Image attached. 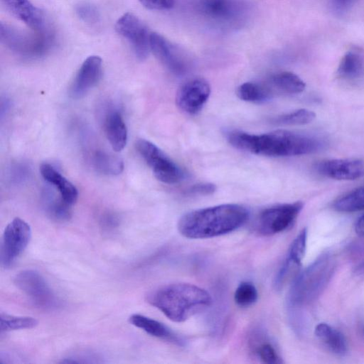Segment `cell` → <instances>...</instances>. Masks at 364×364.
Returning a JSON list of instances; mask_svg holds the SVG:
<instances>
[{
    "instance_id": "1",
    "label": "cell",
    "mask_w": 364,
    "mask_h": 364,
    "mask_svg": "<svg viewBox=\"0 0 364 364\" xmlns=\"http://www.w3.org/2000/svg\"><path fill=\"white\" fill-rule=\"evenodd\" d=\"M226 138L237 149L274 157L309 154L323 146V141L316 136L288 130H276L263 134L232 130L226 133Z\"/></svg>"
},
{
    "instance_id": "2",
    "label": "cell",
    "mask_w": 364,
    "mask_h": 364,
    "mask_svg": "<svg viewBox=\"0 0 364 364\" xmlns=\"http://www.w3.org/2000/svg\"><path fill=\"white\" fill-rule=\"evenodd\" d=\"M248 210L238 204H222L190 211L181 217L177 228L189 239L223 235L242 226L249 218Z\"/></svg>"
},
{
    "instance_id": "3",
    "label": "cell",
    "mask_w": 364,
    "mask_h": 364,
    "mask_svg": "<svg viewBox=\"0 0 364 364\" xmlns=\"http://www.w3.org/2000/svg\"><path fill=\"white\" fill-rule=\"evenodd\" d=\"M146 301L171 321L181 323L209 307L212 298L201 287L178 282L164 285L149 291Z\"/></svg>"
},
{
    "instance_id": "4",
    "label": "cell",
    "mask_w": 364,
    "mask_h": 364,
    "mask_svg": "<svg viewBox=\"0 0 364 364\" xmlns=\"http://www.w3.org/2000/svg\"><path fill=\"white\" fill-rule=\"evenodd\" d=\"M334 269L331 254L319 256L294 279L289 296L290 304L301 306L316 299L328 284Z\"/></svg>"
},
{
    "instance_id": "5",
    "label": "cell",
    "mask_w": 364,
    "mask_h": 364,
    "mask_svg": "<svg viewBox=\"0 0 364 364\" xmlns=\"http://www.w3.org/2000/svg\"><path fill=\"white\" fill-rule=\"evenodd\" d=\"M1 43L12 52L26 58L40 57L47 53L53 43V35L44 31H22L6 23H0Z\"/></svg>"
},
{
    "instance_id": "6",
    "label": "cell",
    "mask_w": 364,
    "mask_h": 364,
    "mask_svg": "<svg viewBox=\"0 0 364 364\" xmlns=\"http://www.w3.org/2000/svg\"><path fill=\"white\" fill-rule=\"evenodd\" d=\"M136 148L159 181L175 184L183 180V171L156 145L146 139H139Z\"/></svg>"
},
{
    "instance_id": "7",
    "label": "cell",
    "mask_w": 364,
    "mask_h": 364,
    "mask_svg": "<svg viewBox=\"0 0 364 364\" xmlns=\"http://www.w3.org/2000/svg\"><path fill=\"white\" fill-rule=\"evenodd\" d=\"M301 201L276 205L263 210L257 217L255 228L262 235H272L289 228L303 208Z\"/></svg>"
},
{
    "instance_id": "8",
    "label": "cell",
    "mask_w": 364,
    "mask_h": 364,
    "mask_svg": "<svg viewBox=\"0 0 364 364\" xmlns=\"http://www.w3.org/2000/svg\"><path fill=\"white\" fill-rule=\"evenodd\" d=\"M31 237V227L23 220L16 218L8 224L1 242L0 261L3 267L13 265L28 246Z\"/></svg>"
},
{
    "instance_id": "9",
    "label": "cell",
    "mask_w": 364,
    "mask_h": 364,
    "mask_svg": "<svg viewBox=\"0 0 364 364\" xmlns=\"http://www.w3.org/2000/svg\"><path fill=\"white\" fill-rule=\"evenodd\" d=\"M115 30L129 42L139 60H144L148 57L151 33L137 16L129 12L124 14L117 21Z\"/></svg>"
},
{
    "instance_id": "10",
    "label": "cell",
    "mask_w": 364,
    "mask_h": 364,
    "mask_svg": "<svg viewBox=\"0 0 364 364\" xmlns=\"http://www.w3.org/2000/svg\"><path fill=\"white\" fill-rule=\"evenodd\" d=\"M14 283L40 308L52 309L58 304L52 289L41 274L36 270L21 271L14 277Z\"/></svg>"
},
{
    "instance_id": "11",
    "label": "cell",
    "mask_w": 364,
    "mask_h": 364,
    "mask_svg": "<svg viewBox=\"0 0 364 364\" xmlns=\"http://www.w3.org/2000/svg\"><path fill=\"white\" fill-rule=\"evenodd\" d=\"M196 9L211 22L232 25L242 20L247 7L242 0H196Z\"/></svg>"
},
{
    "instance_id": "12",
    "label": "cell",
    "mask_w": 364,
    "mask_h": 364,
    "mask_svg": "<svg viewBox=\"0 0 364 364\" xmlns=\"http://www.w3.org/2000/svg\"><path fill=\"white\" fill-rule=\"evenodd\" d=\"M210 95V86L201 77H195L184 82L178 90L176 103L181 110L188 114L198 113Z\"/></svg>"
},
{
    "instance_id": "13",
    "label": "cell",
    "mask_w": 364,
    "mask_h": 364,
    "mask_svg": "<svg viewBox=\"0 0 364 364\" xmlns=\"http://www.w3.org/2000/svg\"><path fill=\"white\" fill-rule=\"evenodd\" d=\"M316 169L327 178L352 181L364 175V162L358 159H334L320 161Z\"/></svg>"
},
{
    "instance_id": "14",
    "label": "cell",
    "mask_w": 364,
    "mask_h": 364,
    "mask_svg": "<svg viewBox=\"0 0 364 364\" xmlns=\"http://www.w3.org/2000/svg\"><path fill=\"white\" fill-rule=\"evenodd\" d=\"M151 51L156 58L171 72L181 75L186 69V63L178 48L164 36L151 33Z\"/></svg>"
},
{
    "instance_id": "15",
    "label": "cell",
    "mask_w": 364,
    "mask_h": 364,
    "mask_svg": "<svg viewBox=\"0 0 364 364\" xmlns=\"http://www.w3.org/2000/svg\"><path fill=\"white\" fill-rule=\"evenodd\" d=\"M102 73V61L98 55H90L81 65L72 83L70 94L77 99L83 97L100 81Z\"/></svg>"
},
{
    "instance_id": "16",
    "label": "cell",
    "mask_w": 364,
    "mask_h": 364,
    "mask_svg": "<svg viewBox=\"0 0 364 364\" xmlns=\"http://www.w3.org/2000/svg\"><path fill=\"white\" fill-rule=\"evenodd\" d=\"M6 10L31 30L48 29L43 12L29 0H1Z\"/></svg>"
},
{
    "instance_id": "17",
    "label": "cell",
    "mask_w": 364,
    "mask_h": 364,
    "mask_svg": "<svg viewBox=\"0 0 364 364\" xmlns=\"http://www.w3.org/2000/svg\"><path fill=\"white\" fill-rule=\"evenodd\" d=\"M40 172L44 180L58 189L64 201L70 205L76 203L78 198L77 189L52 165L48 163L42 164Z\"/></svg>"
},
{
    "instance_id": "18",
    "label": "cell",
    "mask_w": 364,
    "mask_h": 364,
    "mask_svg": "<svg viewBox=\"0 0 364 364\" xmlns=\"http://www.w3.org/2000/svg\"><path fill=\"white\" fill-rule=\"evenodd\" d=\"M104 126L112 149L116 152L123 150L127 142V129L121 113L117 109L109 110Z\"/></svg>"
},
{
    "instance_id": "19",
    "label": "cell",
    "mask_w": 364,
    "mask_h": 364,
    "mask_svg": "<svg viewBox=\"0 0 364 364\" xmlns=\"http://www.w3.org/2000/svg\"><path fill=\"white\" fill-rule=\"evenodd\" d=\"M307 240V230L302 229L291 242L282 266L277 274V277L287 281L292 272L301 263L304 257Z\"/></svg>"
},
{
    "instance_id": "20",
    "label": "cell",
    "mask_w": 364,
    "mask_h": 364,
    "mask_svg": "<svg viewBox=\"0 0 364 364\" xmlns=\"http://www.w3.org/2000/svg\"><path fill=\"white\" fill-rule=\"evenodd\" d=\"M130 323L150 336L182 345L181 339L161 322L144 315L134 314L129 318Z\"/></svg>"
},
{
    "instance_id": "21",
    "label": "cell",
    "mask_w": 364,
    "mask_h": 364,
    "mask_svg": "<svg viewBox=\"0 0 364 364\" xmlns=\"http://www.w3.org/2000/svg\"><path fill=\"white\" fill-rule=\"evenodd\" d=\"M316 338L333 354L344 355L348 352V343L344 335L326 323H318L314 330Z\"/></svg>"
},
{
    "instance_id": "22",
    "label": "cell",
    "mask_w": 364,
    "mask_h": 364,
    "mask_svg": "<svg viewBox=\"0 0 364 364\" xmlns=\"http://www.w3.org/2000/svg\"><path fill=\"white\" fill-rule=\"evenodd\" d=\"M273 95L275 93L297 94L303 92L305 82L297 75L283 71L272 75L265 82Z\"/></svg>"
},
{
    "instance_id": "23",
    "label": "cell",
    "mask_w": 364,
    "mask_h": 364,
    "mask_svg": "<svg viewBox=\"0 0 364 364\" xmlns=\"http://www.w3.org/2000/svg\"><path fill=\"white\" fill-rule=\"evenodd\" d=\"M337 73L340 77L355 81L364 76V58L356 52L349 51L342 58Z\"/></svg>"
},
{
    "instance_id": "24",
    "label": "cell",
    "mask_w": 364,
    "mask_h": 364,
    "mask_svg": "<svg viewBox=\"0 0 364 364\" xmlns=\"http://www.w3.org/2000/svg\"><path fill=\"white\" fill-rule=\"evenodd\" d=\"M236 93L240 100L255 103L267 102L274 96L265 83L253 82H247L240 85Z\"/></svg>"
},
{
    "instance_id": "25",
    "label": "cell",
    "mask_w": 364,
    "mask_h": 364,
    "mask_svg": "<svg viewBox=\"0 0 364 364\" xmlns=\"http://www.w3.org/2000/svg\"><path fill=\"white\" fill-rule=\"evenodd\" d=\"M92 161L97 171L105 175H119L124 169L123 161L119 156L105 151H96Z\"/></svg>"
},
{
    "instance_id": "26",
    "label": "cell",
    "mask_w": 364,
    "mask_h": 364,
    "mask_svg": "<svg viewBox=\"0 0 364 364\" xmlns=\"http://www.w3.org/2000/svg\"><path fill=\"white\" fill-rule=\"evenodd\" d=\"M339 212L352 213L364 210V186L357 188L340 197L333 204Z\"/></svg>"
},
{
    "instance_id": "27",
    "label": "cell",
    "mask_w": 364,
    "mask_h": 364,
    "mask_svg": "<svg viewBox=\"0 0 364 364\" xmlns=\"http://www.w3.org/2000/svg\"><path fill=\"white\" fill-rule=\"evenodd\" d=\"M316 118V114L307 109L295 111L277 116L271 119V123L277 125H304L311 123Z\"/></svg>"
},
{
    "instance_id": "28",
    "label": "cell",
    "mask_w": 364,
    "mask_h": 364,
    "mask_svg": "<svg viewBox=\"0 0 364 364\" xmlns=\"http://www.w3.org/2000/svg\"><path fill=\"white\" fill-rule=\"evenodd\" d=\"M38 321L30 316H15L1 314L0 331L1 332L12 330L32 328L36 326Z\"/></svg>"
},
{
    "instance_id": "29",
    "label": "cell",
    "mask_w": 364,
    "mask_h": 364,
    "mask_svg": "<svg viewBox=\"0 0 364 364\" xmlns=\"http://www.w3.org/2000/svg\"><path fill=\"white\" fill-rule=\"evenodd\" d=\"M44 204L48 214L58 220H68L71 216L68 203L60 197L55 198L52 195L45 197Z\"/></svg>"
},
{
    "instance_id": "30",
    "label": "cell",
    "mask_w": 364,
    "mask_h": 364,
    "mask_svg": "<svg viewBox=\"0 0 364 364\" xmlns=\"http://www.w3.org/2000/svg\"><path fill=\"white\" fill-rule=\"evenodd\" d=\"M258 299L256 287L250 282H242L236 288L234 294L235 304L240 307H249Z\"/></svg>"
},
{
    "instance_id": "31",
    "label": "cell",
    "mask_w": 364,
    "mask_h": 364,
    "mask_svg": "<svg viewBox=\"0 0 364 364\" xmlns=\"http://www.w3.org/2000/svg\"><path fill=\"white\" fill-rule=\"evenodd\" d=\"M255 353L258 358L267 364L282 363V360L274 346L264 339L262 342L257 343L254 347Z\"/></svg>"
},
{
    "instance_id": "32",
    "label": "cell",
    "mask_w": 364,
    "mask_h": 364,
    "mask_svg": "<svg viewBox=\"0 0 364 364\" xmlns=\"http://www.w3.org/2000/svg\"><path fill=\"white\" fill-rule=\"evenodd\" d=\"M77 16L89 25H95L100 21V15L97 7L88 2L79 3L75 7Z\"/></svg>"
},
{
    "instance_id": "33",
    "label": "cell",
    "mask_w": 364,
    "mask_h": 364,
    "mask_svg": "<svg viewBox=\"0 0 364 364\" xmlns=\"http://www.w3.org/2000/svg\"><path fill=\"white\" fill-rule=\"evenodd\" d=\"M216 186L213 183H197L186 190L184 194L188 196H206L213 193L216 191Z\"/></svg>"
},
{
    "instance_id": "34",
    "label": "cell",
    "mask_w": 364,
    "mask_h": 364,
    "mask_svg": "<svg viewBox=\"0 0 364 364\" xmlns=\"http://www.w3.org/2000/svg\"><path fill=\"white\" fill-rule=\"evenodd\" d=\"M146 9L150 10H168L174 5V0H139Z\"/></svg>"
},
{
    "instance_id": "35",
    "label": "cell",
    "mask_w": 364,
    "mask_h": 364,
    "mask_svg": "<svg viewBox=\"0 0 364 364\" xmlns=\"http://www.w3.org/2000/svg\"><path fill=\"white\" fill-rule=\"evenodd\" d=\"M353 0H332L333 5L338 11H343L351 5Z\"/></svg>"
},
{
    "instance_id": "36",
    "label": "cell",
    "mask_w": 364,
    "mask_h": 364,
    "mask_svg": "<svg viewBox=\"0 0 364 364\" xmlns=\"http://www.w3.org/2000/svg\"><path fill=\"white\" fill-rule=\"evenodd\" d=\"M355 231L360 236H364V213L357 220Z\"/></svg>"
},
{
    "instance_id": "37",
    "label": "cell",
    "mask_w": 364,
    "mask_h": 364,
    "mask_svg": "<svg viewBox=\"0 0 364 364\" xmlns=\"http://www.w3.org/2000/svg\"><path fill=\"white\" fill-rule=\"evenodd\" d=\"M355 272L359 276L364 277V261L355 268Z\"/></svg>"
}]
</instances>
